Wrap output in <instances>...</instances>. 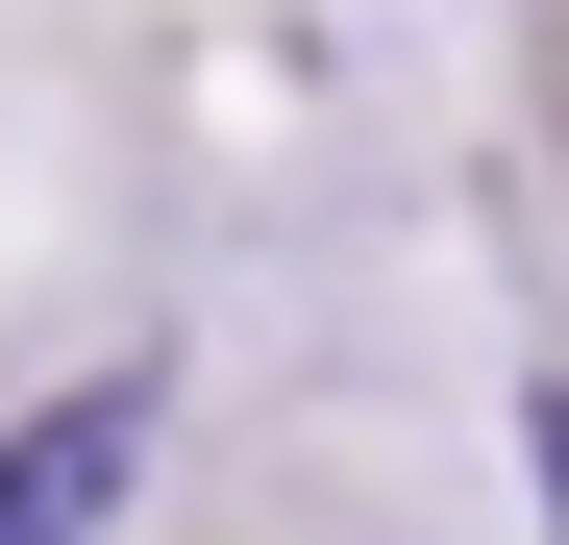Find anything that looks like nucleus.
Listing matches in <instances>:
<instances>
[{
	"mask_svg": "<svg viewBox=\"0 0 569 545\" xmlns=\"http://www.w3.org/2000/svg\"><path fill=\"white\" fill-rule=\"evenodd\" d=\"M149 472V373H74L26 446H0V545H100V496Z\"/></svg>",
	"mask_w": 569,
	"mask_h": 545,
	"instance_id": "1",
	"label": "nucleus"
},
{
	"mask_svg": "<svg viewBox=\"0 0 569 545\" xmlns=\"http://www.w3.org/2000/svg\"><path fill=\"white\" fill-rule=\"evenodd\" d=\"M520 446H545V521H569V397H545V422H520Z\"/></svg>",
	"mask_w": 569,
	"mask_h": 545,
	"instance_id": "2",
	"label": "nucleus"
}]
</instances>
